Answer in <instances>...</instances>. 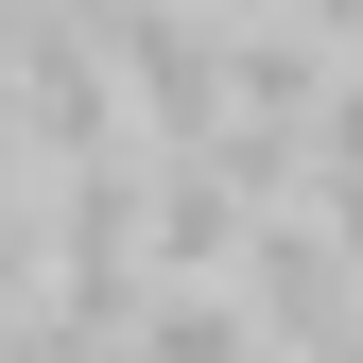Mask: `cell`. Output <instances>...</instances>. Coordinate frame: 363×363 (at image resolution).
I'll return each mask as SVG.
<instances>
[{
  "instance_id": "6da1fadb",
  "label": "cell",
  "mask_w": 363,
  "mask_h": 363,
  "mask_svg": "<svg viewBox=\"0 0 363 363\" xmlns=\"http://www.w3.org/2000/svg\"><path fill=\"white\" fill-rule=\"evenodd\" d=\"M121 363H277V346L242 329V294H139V346Z\"/></svg>"
}]
</instances>
